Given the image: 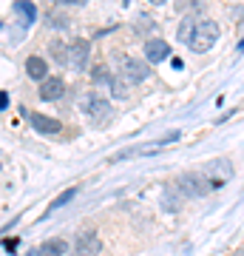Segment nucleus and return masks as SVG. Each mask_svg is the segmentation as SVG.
Listing matches in <instances>:
<instances>
[{"instance_id":"nucleus-1","label":"nucleus","mask_w":244,"mask_h":256,"mask_svg":"<svg viewBox=\"0 0 244 256\" xmlns=\"http://www.w3.org/2000/svg\"><path fill=\"white\" fill-rule=\"evenodd\" d=\"M80 108L85 111V114L97 122V126H108L111 117H114V106H111L102 94H94V92L85 94V97L80 100Z\"/></svg>"},{"instance_id":"nucleus-2","label":"nucleus","mask_w":244,"mask_h":256,"mask_svg":"<svg viewBox=\"0 0 244 256\" xmlns=\"http://www.w3.org/2000/svg\"><path fill=\"white\" fill-rule=\"evenodd\" d=\"M219 40V26L213 20H199L196 28H193V37H190V48L205 54L208 48H213V43Z\"/></svg>"},{"instance_id":"nucleus-3","label":"nucleus","mask_w":244,"mask_h":256,"mask_svg":"<svg viewBox=\"0 0 244 256\" xmlns=\"http://www.w3.org/2000/svg\"><path fill=\"white\" fill-rule=\"evenodd\" d=\"M179 191L185 196H205V194L213 191V182L205 176V171H193V174L179 176Z\"/></svg>"},{"instance_id":"nucleus-4","label":"nucleus","mask_w":244,"mask_h":256,"mask_svg":"<svg viewBox=\"0 0 244 256\" xmlns=\"http://www.w3.org/2000/svg\"><path fill=\"white\" fill-rule=\"evenodd\" d=\"M148 63L136 60V57H122L119 60V77H125L128 82H142L148 80Z\"/></svg>"},{"instance_id":"nucleus-5","label":"nucleus","mask_w":244,"mask_h":256,"mask_svg":"<svg viewBox=\"0 0 244 256\" xmlns=\"http://www.w3.org/2000/svg\"><path fill=\"white\" fill-rule=\"evenodd\" d=\"M100 250H102L100 236H97V234H91V230H85V234H77L74 248H71V256H97Z\"/></svg>"},{"instance_id":"nucleus-6","label":"nucleus","mask_w":244,"mask_h":256,"mask_svg":"<svg viewBox=\"0 0 244 256\" xmlns=\"http://www.w3.org/2000/svg\"><path fill=\"white\" fill-rule=\"evenodd\" d=\"M88 54H91V46L88 40H74L71 46H68V63L74 72H85V66H88Z\"/></svg>"},{"instance_id":"nucleus-7","label":"nucleus","mask_w":244,"mask_h":256,"mask_svg":"<svg viewBox=\"0 0 244 256\" xmlns=\"http://www.w3.org/2000/svg\"><path fill=\"white\" fill-rule=\"evenodd\" d=\"M205 176L213 182V188H219V185H225L233 176V168H230L227 160H210L208 168H205Z\"/></svg>"},{"instance_id":"nucleus-8","label":"nucleus","mask_w":244,"mask_h":256,"mask_svg":"<svg viewBox=\"0 0 244 256\" xmlns=\"http://www.w3.org/2000/svg\"><path fill=\"white\" fill-rule=\"evenodd\" d=\"M145 57H148V63H162V60L171 57V46L159 37H154V40L145 43Z\"/></svg>"},{"instance_id":"nucleus-9","label":"nucleus","mask_w":244,"mask_h":256,"mask_svg":"<svg viewBox=\"0 0 244 256\" xmlns=\"http://www.w3.org/2000/svg\"><path fill=\"white\" fill-rule=\"evenodd\" d=\"M65 92V82L60 80V77H48V80L40 82V97H43L45 102H51V100H60Z\"/></svg>"},{"instance_id":"nucleus-10","label":"nucleus","mask_w":244,"mask_h":256,"mask_svg":"<svg viewBox=\"0 0 244 256\" xmlns=\"http://www.w3.org/2000/svg\"><path fill=\"white\" fill-rule=\"evenodd\" d=\"M45 72H48V66H45V60H43V57L31 54V57L26 60V74L31 77V80H40V82H43V80H48V74H45Z\"/></svg>"},{"instance_id":"nucleus-11","label":"nucleus","mask_w":244,"mask_h":256,"mask_svg":"<svg viewBox=\"0 0 244 256\" xmlns=\"http://www.w3.org/2000/svg\"><path fill=\"white\" fill-rule=\"evenodd\" d=\"M31 126H34V131H40V134H57L60 131V122H57L54 117H45V114H31Z\"/></svg>"},{"instance_id":"nucleus-12","label":"nucleus","mask_w":244,"mask_h":256,"mask_svg":"<svg viewBox=\"0 0 244 256\" xmlns=\"http://www.w3.org/2000/svg\"><path fill=\"white\" fill-rule=\"evenodd\" d=\"M111 94H114L117 100H128V97H131V82H128L125 77H114V80H111Z\"/></svg>"},{"instance_id":"nucleus-13","label":"nucleus","mask_w":244,"mask_h":256,"mask_svg":"<svg viewBox=\"0 0 244 256\" xmlns=\"http://www.w3.org/2000/svg\"><path fill=\"white\" fill-rule=\"evenodd\" d=\"M74 196H77V188H68V191H63L60 196H57L54 202H51V210H57V208H63L65 202H71Z\"/></svg>"},{"instance_id":"nucleus-14","label":"nucleus","mask_w":244,"mask_h":256,"mask_svg":"<svg viewBox=\"0 0 244 256\" xmlns=\"http://www.w3.org/2000/svg\"><path fill=\"white\" fill-rule=\"evenodd\" d=\"M190 28H196V23L190 18H185L182 20V26H179V40H185V43H190V37H193V32Z\"/></svg>"},{"instance_id":"nucleus-15","label":"nucleus","mask_w":244,"mask_h":256,"mask_svg":"<svg viewBox=\"0 0 244 256\" xmlns=\"http://www.w3.org/2000/svg\"><path fill=\"white\" fill-rule=\"evenodd\" d=\"M14 9L23 14V18L28 20V23H34V18H37V12H34V6H28V3H14Z\"/></svg>"},{"instance_id":"nucleus-16","label":"nucleus","mask_w":244,"mask_h":256,"mask_svg":"<svg viewBox=\"0 0 244 256\" xmlns=\"http://www.w3.org/2000/svg\"><path fill=\"white\" fill-rule=\"evenodd\" d=\"M91 77H94L97 82H108V86H111V80H114V77L108 74V68H105V66H97V68L91 72Z\"/></svg>"},{"instance_id":"nucleus-17","label":"nucleus","mask_w":244,"mask_h":256,"mask_svg":"<svg viewBox=\"0 0 244 256\" xmlns=\"http://www.w3.org/2000/svg\"><path fill=\"white\" fill-rule=\"evenodd\" d=\"M60 242H48V245H43L40 248V256H60Z\"/></svg>"}]
</instances>
